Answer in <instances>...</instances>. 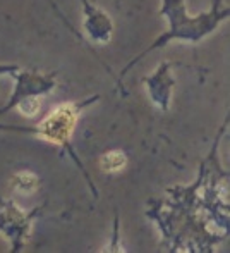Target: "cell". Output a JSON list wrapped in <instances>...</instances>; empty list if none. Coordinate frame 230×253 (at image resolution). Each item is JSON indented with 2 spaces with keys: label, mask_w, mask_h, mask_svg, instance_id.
Wrapping results in <instances>:
<instances>
[{
  "label": "cell",
  "mask_w": 230,
  "mask_h": 253,
  "mask_svg": "<svg viewBox=\"0 0 230 253\" xmlns=\"http://www.w3.org/2000/svg\"><path fill=\"white\" fill-rule=\"evenodd\" d=\"M16 84L10 98L3 107H0V116L16 109L23 100L31 97H43L57 88V73H40L36 69L23 71L19 69L14 76Z\"/></svg>",
  "instance_id": "cell-3"
},
{
  "label": "cell",
  "mask_w": 230,
  "mask_h": 253,
  "mask_svg": "<svg viewBox=\"0 0 230 253\" xmlns=\"http://www.w3.org/2000/svg\"><path fill=\"white\" fill-rule=\"evenodd\" d=\"M38 209L40 207L33 212H23L14 202L0 200V233L10 241L12 252H21L24 247Z\"/></svg>",
  "instance_id": "cell-4"
},
{
  "label": "cell",
  "mask_w": 230,
  "mask_h": 253,
  "mask_svg": "<svg viewBox=\"0 0 230 253\" xmlns=\"http://www.w3.org/2000/svg\"><path fill=\"white\" fill-rule=\"evenodd\" d=\"M21 67L16 66V64H0V76H16V73L19 71Z\"/></svg>",
  "instance_id": "cell-9"
},
{
  "label": "cell",
  "mask_w": 230,
  "mask_h": 253,
  "mask_svg": "<svg viewBox=\"0 0 230 253\" xmlns=\"http://www.w3.org/2000/svg\"><path fill=\"white\" fill-rule=\"evenodd\" d=\"M143 83L148 90L150 100L160 110L167 112L172 105L173 88H175V80L172 76L170 62H162L151 76L143 78Z\"/></svg>",
  "instance_id": "cell-5"
},
{
  "label": "cell",
  "mask_w": 230,
  "mask_h": 253,
  "mask_svg": "<svg viewBox=\"0 0 230 253\" xmlns=\"http://www.w3.org/2000/svg\"><path fill=\"white\" fill-rule=\"evenodd\" d=\"M81 3H83L84 14L83 30L86 33V37L93 43L107 45L112 40V35H114V21H112V17L103 9L91 3L90 0H81Z\"/></svg>",
  "instance_id": "cell-6"
},
{
  "label": "cell",
  "mask_w": 230,
  "mask_h": 253,
  "mask_svg": "<svg viewBox=\"0 0 230 253\" xmlns=\"http://www.w3.org/2000/svg\"><path fill=\"white\" fill-rule=\"evenodd\" d=\"M164 19H167V31L162 33L146 50H143L137 57H134L126 67L120 71V80L127 76L131 67L143 60L148 53L160 50L170 42H187V43H199L204 38L213 35L230 16V9L222 5V0H211V7L199 14L191 16L186 7V0H160V10ZM119 80V84H120Z\"/></svg>",
  "instance_id": "cell-1"
},
{
  "label": "cell",
  "mask_w": 230,
  "mask_h": 253,
  "mask_svg": "<svg viewBox=\"0 0 230 253\" xmlns=\"http://www.w3.org/2000/svg\"><path fill=\"white\" fill-rule=\"evenodd\" d=\"M10 184H12V190L19 191V193H34L40 188L41 181L31 170H19L12 176Z\"/></svg>",
  "instance_id": "cell-7"
},
{
  "label": "cell",
  "mask_w": 230,
  "mask_h": 253,
  "mask_svg": "<svg viewBox=\"0 0 230 253\" xmlns=\"http://www.w3.org/2000/svg\"><path fill=\"white\" fill-rule=\"evenodd\" d=\"M127 166V155L122 150H108L100 157V169L105 174H115Z\"/></svg>",
  "instance_id": "cell-8"
},
{
  "label": "cell",
  "mask_w": 230,
  "mask_h": 253,
  "mask_svg": "<svg viewBox=\"0 0 230 253\" xmlns=\"http://www.w3.org/2000/svg\"><path fill=\"white\" fill-rule=\"evenodd\" d=\"M100 95H93L90 98H84L79 102H64L59 103L57 107L50 110L40 123H36L34 126H9V124H0V131H9V133H26V134H36L38 138L48 141L52 145H57V147L64 153L70 157V159L76 162V166L79 167V170L84 174L88 184H90L91 191H93L95 197H98V190L95 188L91 176L86 172L83 162L79 160L76 150H74L72 143V134L76 129V124L79 121L81 114L86 107H90L91 103L98 102Z\"/></svg>",
  "instance_id": "cell-2"
}]
</instances>
